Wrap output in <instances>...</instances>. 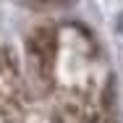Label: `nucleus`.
Instances as JSON below:
<instances>
[{
	"mask_svg": "<svg viewBox=\"0 0 123 123\" xmlns=\"http://www.w3.org/2000/svg\"><path fill=\"white\" fill-rule=\"evenodd\" d=\"M42 5H66V3H71V0H39Z\"/></svg>",
	"mask_w": 123,
	"mask_h": 123,
	"instance_id": "nucleus-1",
	"label": "nucleus"
}]
</instances>
